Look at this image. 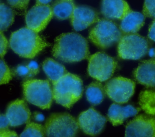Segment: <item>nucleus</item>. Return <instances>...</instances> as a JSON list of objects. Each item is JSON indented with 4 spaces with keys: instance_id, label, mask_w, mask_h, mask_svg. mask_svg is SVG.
<instances>
[{
    "instance_id": "22",
    "label": "nucleus",
    "mask_w": 155,
    "mask_h": 137,
    "mask_svg": "<svg viewBox=\"0 0 155 137\" xmlns=\"http://www.w3.org/2000/svg\"><path fill=\"white\" fill-rule=\"evenodd\" d=\"M139 104L147 115L155 116V90H143L139 94Z\"/></svg>"
},
{
    "instance_id": "35",
    "label": "nucleus",
    "mask_w": 155,
    "mask_h": 137,
    "mask_svg": "<svg viewBox=\"0 0 155 137\" xmlns=\"http://www.w3.org/2000/svg\"><path fill=\"white\" fill-rule=\"evenodd\" d=\"M149 52V55L152 58H155V48L151 49Z\"/></svg>"
},
{
    "instance_id": "13",
    "label": "nucleus",
    "mask_w": 155,
    "mask_h": 137,
    "mask_svg": "<svg viewBox=\"0 0 155 137\" xmlns=\"http://www.w3.org/2000/svg\"><path fill=\"white\" fill-rule=\"evenodd\" d=\"M70 18L76 31L84 30L100 19L96 10L87 5H75Z\"/></svg>"
},
{
    "instance_id": "29",
    "label": "nucleus",
    "mask_w": 155,
    "mask_h": 137,
    "mask_svg": "<svg viewBox=\"0 0 155 137\" xmlns=\"http://www.w3.org/2000/svg\"><path fill=\"white\" fill-rule=\"evenodd\" d=\"M8 45L7 39L2 32H0V57H3L6 53Z\"/></svg>"
},
{
    "instance_id": "25",
    "label": "nucleus",
    "mask_w": 155,
    "mask_h": 137,
    "mask_svg": "<svg viewBox=\"0 0 155 137\" xmlns=\"http://www.w3.org/2000/svg\"><path fill=\"white\" fill-rule=\"evenodd\" d=\"M45 135V133L44 127L37 123L28 122L25 129L20 135V136L42 137Z\"/></svg>"
},
{
    "instance_id": "4",
    "label": "nucleus",
    "mask_w": 155,
    "mask_h": 137,
    "mask_svg": "<svg viewBox=\"0 0 155 137\" xmlns=\"http://www.w3.org/2000/svg\"><path fill=\"white\" fill-rule=\"evenodd\" d=\"M123 33L119 26L111 19H99L90 30L88 38L91 42L101 49L108 48L118 43Z\"/></svg>"
},
{
    "instance_id": "10",
    "label": "nucleus",
    "mask_w": 155,
    "mask_h": 137,
    "mask_svg": "<svg viewBox=\"0 0 155 137\" xmlns=\"http://www.w3.org/2000/svg\"><path fill=\"white\" fill-rule=\"evenodd\" d=\"M77 122L79 128L85 134L95 136L103 130L107 119L94 109L90 107L79 115Z\"/></svg>"
},
{
    "instance_id": "3",
    "label": "nucleus",
    "mask_w": 155,
    "mask_h": 137,
    "mask_svg": "<svg viewBox=\"0 0 155 137\" xmlns=\"http://www.w3.org/2000/svg\"><path fill=\"white\" fill-rule=\"evenodd\" d=\"M53 84V99L65 108L71 107L82 95V81L76 75L67 72Z\"/></svg>"
},
{
    "instance_id": "30",
    "label": "nucleus",
    "mask_w": 155,
    "mask_h": 137,
    "mask_svg": "<svg viewBox=\"0 0 155 137\" xmlns=\"http://www.w3.org/2000/svg\"><path fill=\"white\" fill-rule=\"evenodd\" d=\"M18 135L14 131L10 130L8 128H4L0 129V137H12V136H17Z\"/></svg>"
},
{
    "instance_id": "17",
    "label": "nucleus",
    "mask_w": 155,
    "mask_h": 137,
    "mask_svg": "<svg viewBox=\"0 0 155 137\" xmlns=\"http://www.w3.org/2000/svg\"><path fill=\"white\" fill-rule=\"evenodd\" d=\"M139 110V108H136L131 105L121 106L113 103L109 107L107 116L113 125H118L122 124L128 118L136 115Z\"/></svg>"
},
{
    "instance_id": "7",
    "label": "nucleus",
    "mask_w": 155,
    "mask_h": 137,
    "mask_svg": "<svg viewBox=\"0 0 155 137\" xmlns=\"http://www.w3.org/2000/svg\"><path fill=\"white\" fill-rule=\"evenodd\" d=\"M148 51V41L137 33L123 35L118 42V56L124 59H139Z\"/></svg>"
},
{
    "instance_id": "2",
    "label": "nucleus",
    "mask_w": 155,
    "mask_h": 137,
    "mask_svg": "<svg viewBox=\"0 0 155 137\" xmlns=\"http://www.w3.org/2000/svg\"><path fill=\"white\" fill-rule=\"evenodd\" d=\"M9 45L21 57L31 59L48 46V44L36 32L27 27L12 33Z\"/></svg>"
},
{
    "instance_id": "6",
    "label": "nucleus",
    "mask_w": 155,
    "mask_h": 137,
    "mask_svg": "<svg viewBox=\"0 0 155 137\" xmlns=\"http://www.w3.org/2000/svg\"><path fill=\"white\" fill-rule=\"evenodd\" d=\"M45 133L47 136H74L79 129L76 119L67 113H53L47 119Z\"/></svg>"
},
{
    "instance_id": "33",
    "label": "nucleus",
    "mask_w": 155,
    "mask_h": 137,
    "mask_svg": "<svg viewBox=\"0 0 155 137\" xmlns=\"http://www.w3.org/2000/svg\"><path fill=\"white\" fill-rule=\"evenodd\" d=\"M34 118L38 121H42L44 119V116L41 113H40L39 112H35L34 113Z\"/></svg>"
},
{
    "instance_id": "5",
    "label": "nucleus",
    "mask_w": 155,
    "mask_h": 137,
    "mask_svg": "<svg viewBox=\"0 0 155 137\" xmlns=\"http://www.w3.org/2000/svg\"><path fill=\"white\" fill-rule=\"evenodd\" d=\"M23 94L28 102L42 109H48L53 101V90L47 80L27 79L23 82Z\"/></svg>"
},
{
    "instance_id": "21",
    "label": "nucleus",
    "mask_w": 155,
    "mask_h": 137,
    "mask_svg": "<svg viewBox=\"0 0 155 137\" xmlns=\"http://www.w3.org/2000/svg\"><path fill=\"white\" fill-rule=\"evenodd\" d=\"M104 87L99 82H91L86 89V97L88 101L93 105L102 102L105 97Z\"/></svg>"
},
{
    "instance_id": "23",
    "label": "nucleus",
    "mask_w": 155,
    "mask_h": 137,
    "mask_svg": "<svg viewBox=\"0 0 155 137\" xmlns=\"http://www.w3.org/2000/svg\"><path fill=\"white\" fill-rule=\"evenodd\" d=\"M39 72V65L35 61H30L18 65L13 69V73L22 79H28L36 76Z\"/></svg>"
},
{
    "instance_id": "28",
    "label": "nucleus",
    "mask_w": 155,
    "mask_h": 137,
    "mask_svg": "<svg viewBox=\"0 0 155 137\" xmlns=\"http://www.w3.org/2000/svg\"><path fill=\"white\" fill-rule=\"evenodd\" d=\"M7 1L13 8L19 10H25L30 0H7Z\"/></svg>"
},
{
    "instance_id": "36",
    "label": "nucleus",
    "mask_w": 155,
    "mask_h": 137,
    "mask_svg": "<svg viewBox=\"0 0 155 137\" xmlns=\"http://www.w3.org/2000/svg\"><path fill=\"white\" fill-rule=\"evenodd\" d=\"M0 3H1V0H0Z\"/></svg>"
},
{
    "instance_id": "14",
    "label": "nucleus",
    "mask_w": 155,
    "mask_h": 137,
    "mask_svg": "<svg viewBox=\"0 0 155 137\" xmlns=\"http://www.w3.org/2000/svg\"><path fill=\"white\" fill-rule=\"evenodd\" d=\"M5 115L10 126L17 127L28 123L31 113L24 100L16 99L8 104Z\"/></svg>"
},
{
    "instance_id": "11",
    "label": "nucleus",
    "mask_w": 155,
    "mask_h": 137,
    "mask_svg": "<svg viewBox=\"0 0 155 137\" xmlns=\"http://www.w3.org/2000/svg\"><path fill=\"white\" fill-rule=\"evenodd\" d=\"M53 16L51 6L36 4L25 15L27 27L38 33L45 28Z\"/></svg>"
},
{
    "instance_id": "32",
    "label": "nucleus",
    "mask_w": 155,
    "mask_h": 137,
    "mask_svg": "<svg viewBox=\"0 0 155 137\" xmlns=\"http://www.w3.org/2000/svg\"><path fill=\"white\" fill-rule=\"evenodd\" d=\"M9 122L5 115H0V129L8 128Z\"/></svg>"
},
{
    "instance_id": "1",
    "label": "nucleus",
    "mask_w": 155,
    "mask_h": 137,
    "mask_svg": "<svg viewBox=\"0 0 155 137\" xmlns=\"http://www.w3.org/2000/svg\"><path fill=\"white\" fill-rule=\"evenodd\" d=\"M89 53L87 39L81 35L73 32L62 33L58 36L52 49L54 57L69 63L87 59Z\"/></svg>"
},
{
    "instance_id": "15",
    "label": "nucleus",
    "mask_w": 155,
    "mask_h": 137,
    "mask_svg": "<svg viewBox=\"0 0 155 137\" xmlns=\"http://www.w3.org/2000/svg\"><path fill=\"white\" fill-rule=\"evenodd\" d=\"M131 10L125 0H102L101 12L108 19L121 20Z\"/></svg>"
},
{
    "instance_id": "31",
    "label": "nucleus",
    "mask_w": 155,
    "mask_h": 137,
    "mask_svg": "<svg viewBox=\"0 0 155 137\" xmlns=\"http://www.w3.org/2000/svg\"><path fill=\"white\" fill-rule=\"evenodd\" d=\"M148 37L150 39L155 42V19L152 22L150 26Z\"/></svg>"
},
{
    "instance_id": "8",
    "label": "nucleus",
    "mask_w": 155,
    "mask_h": 137,
    "mask_svg": "<svg viewBox=\"0 0 155 137\" xmlns=\"http://www.w3.org/2000/svg\"><path fill=\"white\" fill-rule=\"evenodd\" d=\"M116 66V60L104 52H97L88 57V73L91 77L100 82L108 80Z\"/></svg>"
},
{
    "instance_id": "19",
    "label": "nucleus",
    "mask_w": 155,
    "mask_h": 137,
    "mask_svg": "<svg viewBox=\"0 0 155 137\" xmlns=\"http://www.w3.org/2000/svg\"><path fill=\"white\" fill-rule=\"evenodd\" d=\"M42 69L52 83L57 81L67 73L63 65L50 58L43 62Z\"/></svg>"
},
{
    "instance_id": "16",
    "label": "nucleus",
    "mask_w": 155,
    "mask_h": 137,
    "mask_svg": "<svg viewBox=\"0 0 155 137\" xmlns=\"http://www.w3.org/2000/svg\"><path fill=\"white\" fill-rule=\"evenodd\" d=\"M134 79L147 87H155V58L142 61L133 72Z\"/></svg>"
},
{
    "instance_id": "18",
    "label": "nucleus",
    "mask_w": 155,
    "mask_h": 137,
    "mask_svg": "<svg viewBox=\"0 0 155 137\" xmlns=\"http://www.w3.org/2000/svg\"><path fill=\"white\" fill-rule=\"evenodd\" d=\"M143 13L131 10L121 19L119 28L123 35L136 33L143 26L145 21Z\"/></svg>"
},
{
    "instance_id": "9",
    "label": "nucleus",
    "mask_w": 155,
    "mask_h": 137,
    "mask_svg": "<svg viewBox=\"0 0 155 137\" xmlns=\"http://www.w3.org/2000/svg\"><path fill=\"white\" fill-rule=\"evenodd\" d=\"M134 81L121 76L111 78L104 86L107 95L118 104H124L128 102L134 93Z\"/></svg>"
},
{
    "instance_id": "12",
    "label": "nucleus",
    "mask_w": 155,
    "mask_h": 137,
    "mask_svg": "<svg viewBox=\"0 0 155 137\" xmlns=\"http://www.w3.org/2000/svg\"><path fill=\"white\" fill-rule=\"evenodd\" d=\"M125 136H155V117L140 115L130 121L125 127Z\"/></svg>"
},
{
    "instance_id": "34",
    "label": "nucleus",
    "mask_w": 155,
    "mask_h": 137,
    "mask_svg": "<svg viewBox=\"0 0 155 137\" xmlns=\"http://www.w3.org/2000/svg\"><path fill=\"white\" fill-rule=\"evenodd\" d=\"M52 0H36V4H48Z\"/></svg>"
},
{
    "instance_id": "24",
    "label": "nucleus",
    "mask_w": 155,
    "mask_h": 137,
    "mask_svg": "<svg viewBox=\"0 0 155 137\" xmlns=\"http://www.w3.org/2000/svg\"><path fill=\"white\" fill-rule=\"evenodd\" d=\"M15 12L11 7L0 3V32L6 30L13 22Z\"/></svg>"
},
{
    "instance_id": "20",
    "label": "nucleus",
    "mask_w": 155,
    "mask_h": 137,
    "mask_svg": "<svg viewBox=\"0 0 155 137\" xmlns=\"http://www.w3.org/2000/svg\"><path fill=\"white\" fill-rule=\"evenodd\" d=\"M75 5L72 0H56L52 5L53 15L58 19L70 18Z\"/></svg>"
},
{
    "instance_id": "26",
    "label": "nucleus",
    "mask_w": 155,
    "mask_h": 137,
    "mask_svg": "<svg viewBox=\"0 0 155 137\" xmlns=\"http://www.w3.org/2000/svg\"><path fill=\"white\" fill-rule=\"evenodd\" d=\"M12 79V72L5 61L0 59V85L8 83Z\"/></svg>"
},
{
    "instance_id": "27",
    "label": "nucleus",
    "mask_w": 155,
    "mask_h": 137,
    "mask_svg": "<svg viewBox=\"0 0 155 137\" xmlns=\"http://www.w3.org/2000/svg\"><path fill=\"white\" fill-rule=\"evenodd\" d=\"M142 13L146 17L155 19V0H145Z\"/></svg>"
}]
</instances>
